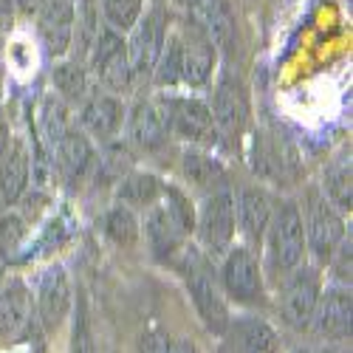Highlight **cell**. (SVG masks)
Listing matches in <instances>:
<instances>
[{"label":"cell","mask_w":353,"mask_h":353,"mask_svg":"<svg viewBox=\"0 0 353 353\" xmlns=\"http://www.w3.org/2000/svg\"><path fill=\"white\" fill-rule=\"evenodd\" d=\"M150 3H164V0H150Z\"/></svg>","instance_id":"42"},{"label":"cell","mask_w":353,"mask_h":353,"mask_svg":"<svg viewBox=\"0 0 353 353\" xmlns=\"http://www.w3.org/2000/svg\"><path fill=\"white\" fill-rule=\"evenodd\" d=\"M71 130V116H68V102H63L57 94H46L37 108V133L46 144V150L51 153L60 139Z\"/></svg>","instance_id":"26"},{"label":"cell","mask_w":353,"mask_h":353,"mask_svg":"<svg viewBox=\"0 0 353 353\" xmlns=\"http://www.w3.org/2000/svg\"><path fill=\"white\" fill-rule=\"evenodd\" d=\"M195 232L207 260L215 263L229 252V246L234 243V232H238V226H234V195L229 190L207 195L201 212H195Z\"/></svg>","instance_id":"4"},{"label":"cell","mask_w":353,"mask_h":353,"mask_svg":"<svg viewBox=\"0 0 353 353\" xmlns=\"http://www.w3.org/2000/svg\"><path fill=\"white\" fill-rule=\"evenodd\" d=\"M322 195H325V201L336 212L350 210V198H353V192H350V159H339L325 170V175H322Z\"/></svg>","instance_id":"29"},{"label":"cell","mask_w":353,"mask_h":353,"mask_svg":"<svg viewBox=\"0 0 353 353\" xmlns=\"http://www.w3.org/2000/svg\"><path fill=\"white\" fill-rule=\"evenodd\" d=\"M74 0H48L40 9L37 34L54 60H63L71 54V37H74Z\"/></svg>","instance_id":"11"},{"label":"cell","mask_w":353,"mask_h":353,"mask_svg":"<svg viewBox=\"0 0 353 353\" xmlns=\"http://www.w3.org/2000/svg\"><path fill=\"white\" fill-rule=\"evenodd\" d=\"M167 34H170V17H167L164 3H153L150 9H144L136 26L125 34V48H128L133 79H147L153 74Z\"/></svg>","instance_id":"3"},{"label":"cell","mask_w":353,"mask_h":353,"mask_svg":"<svg viewBox=\"0 0 353 353\" xmlns=\"http://www.w3.org/2000/svg\"><path fill=\"white\" fill-rule=\"evenodd\" d=\"M28 187V153L23 141H12L9 150L0 156V201L12 207L23 198Z\"/></svg>","instance_id":"22"},{"label":"cell","mask_w":353,"mask_h":353,"mask_svg":"<svg viewBox=\"0 0 353 353\" xmlns=\"http://www.w3.org/2000/svg\"><path fill=\"white\" fill-rule=\"evenodd\" d=\"M212 119H215V128L218 133L223 136H241L246 122H249V99L243 94L241 82H234L229 77H223L212 94Z\"/></svg>","instance_id":"18"},{"label":"cell","mask_w":353,"mask_h":353,"mask_svg":"<svg viewBox=\"0 0 353 353\" xmlns=\"http://www.w3.org/2000/svg\"><path fill=\"white\" fill-rule=\"evenodd\" d=\"M291 353H311V350H305V347H297V350H291Z\"/></svg>","instance_id":"41"},{"label":"cell","mask_w":353,"mask_h":353,"mask_svg":"<svg viewBox=\"0 0 353 353\" xmlns=\"http://www.w3.org/2000/svg\"><path fill=\"white\" fill-rule=\"evenodd\" d=\"M221 288L229 300L241 305H260L266 300V285H263V266L249 246H229L221 257Z\"/></svg>","instance_id":"5"},{"label":"cell","mask_w":353,"mask_h":353,"mask_svg":"<svg viewBox=\"0 0 353 353\" xmlns=\"http://www.w3.org/2000/svg\"><path fill=\"white\" fill-rule=\"evenodd\" d=\"M226 331H229L234 353H277V347H280L277 331L257 316H243L234 322V325L229 322Z\"/></svg>","instance_id":"21"},{"label":"cell","mask_w":353,"mask_h":353,"mask_svg":"<svg viewBox=\"0 0 353 353\" xmlns=\"http://www.w3.org/2000/svg\"><path fill=\"white\" fill-rule=\"evenodd\" d=\"M184 274H187L190 297L195 303L198 316L203 319V325H207L212 334H226L232 316H229L223 288L215 280L212 260H207V254L198 252V249L184 252Z\"/></svg>","instance_id":"2"},{"label":"cell","mask_w":353,"mask_h":353,"mask_svg":"<svg viewBox=\"0 0 353 353\" xmlns=\"http://www.w3.org/2000/svg\"><path fill=\"white\" fill-rule=\"evenodd\" d=\"M54 156V164L60 170V175L68 181V184H79L85 181V175L91 172L94 167V144H91V136H85L82 130H68L60 144L51 150Z\"/></svg>","instance_id":"19"},{"label":"cell","mask_w":353,"mask_h":353,"mask_svg":"<svg viewBox=\"0 0 353 353\" xmlns=\"http://www.w3.org/2000/svg\"><path fill=\"white\" fill-rule=\"evenodd\" d=\"M303 226H305V246L308 252L319 260L328 263L336 246L345 241V223L342 215L325 201L322 192H308V203L303 212Z\"/></svg>","instance_id":"7"},{"label":"cell","mask_w":353,"mask_h":353,"mask_svg":"<svg viewBox=\"0 0 353 353\" xmlns=\"http://www.w3.org/2000/svg\"><path fill=\"white\" fill-rule=\"evenodd\" d=\"M74 37H71V60L82 63L88 60V51H91L97 34H99V26H102V17H99V6L97 0H74Z\"/></svg>","instance_id":"25"},{"label":"cell","mask_w":353,"mask_h":353,"mask_svg":"<svg viewBox=\"0 0 353 353\" xmlns=\"http://www.w3.org/2000/svg\"><path fill=\"white\" fill-rule=\"evenodd\" d=\"M51 85H54V94L63 102H85L88 65L71 60V57H63V60H57L51 68Z\"/></svg>","instance_id":"27"},{"label":"cell","mask_w":353,"mask_h":353,"mask_svg":"<svg viewBox=\"0 0 353 353\" xmlns=\"http://www.w3.org/2000/svg\"><path fill=\"white\" fill-rule=\"evenodd\" d=\"M170 133L190 147H203L218 141V128L212 110L201 99H170Z\"/></svg>","instance_id":"10"},{"label":"cell","mask_w":353,"mask_h":353,"mask_svg":"<svg viewBox=\"0 0 353 353\" xmlns=\"http://www.w3.org/2000/svg\"><path fill=\"white\" fill-rule=\"evenodd\" d=\"M350 308H353V303H350L347 285L322 288L308 328H314V334L325 336V339H339V336L350 334Z\"/></svg>","instance_id":"12"},{"label":"cell","mask_w":353,"mask_h":353,"mask_svg":"<svg viewBox=\"0 0 353 353\" xmlns=\"http://www.w3.org/2000/svg\"><path fill=\"white\" fill-rule=\"evenodd\" d=\"M9 144H12V130H9V122H6L3 110H0V156L9 150Z\"/></svg>","instance_id":"38"},{"label":"cell","mask_w":353,"mask_h":353,"mask_svg":"<svg viewBox=\"0 0 353 353\" xmlns=\"http://www.w3.org/2000/svg\"><path fill=\"white\" fill-rule=\"evenodd\" d=\"M28 311H32V300L20 280L0 288V336H17L28 325Z\"/></svg>","instance_id":"24"},{"label":"cell","mask_w":353,"mask_h":353,"mask_svg":"<svg viewBox=\"0 0 353 353\" xmlns=\"http://www.w3.org/2000/svg\"><path fill=\"white\" fill-rule=\"evenodd\" d=\"M272 212V198L260 187H243L238 192V198H234V226H238V234H243V246L254 249L263 243Z\"/></svg>","instance_id":"13"},{"label":"cell","mask_w":353,"mask_h":353,"mask_svg":"<svg viewBox=\"0 0 353 353\" xmlns=\"http://www.w3.org/2000/svg\"><path fill=\"white\" fill-rule=\"evenodd\" d=\"M172 3H175V6H184V9H190V6L195 3V0H172Z\"/></svg>","instance_id":"40"},{"label":"cell","mask_w":353,"mask_h":353,"mask_svg":"<svg viewBox=\"0 0 353 353\" xmlns=\"http://www.w3.org/2000/svg\"><path fill=\"white\" fill-rule=\"evenodd\" d=\"M170 353H198L190 342H175V345H170Z\"/></svg>","instance_id":"39"},{"label":"cell","mask_w":353,"mask_h":353,"mask_svg":"<svg viewBox=\"0 0 353 353\" xmlns=\"http://www.w3.org/2000/svg\"><path fill=\"white\" fill-rule=\"evenodd\" d=\"M14 14H17L14 0H0V32H9L14 23Z\"/></svg>","instance_id":"36"},{"label":"cell","mask_w":353,"mask_h":353,"mask_svg":"<svg viewBox=\"0 0 353 353\" xmlns=\"http://www.w3.org/2000/svg\"><path fill=\"white\" fill-rule=\"evenodd\" d=\"M105 226V234L116 243V246H133L141 234V226H139V218L133 210H128L125 203H116V207L105 215L102 221Z\"/></svg>","instance_id":"32"},{"label":"cell","mask_w":353,"mask_h":353,"mask_svg":"<svg viewBox=\"0 0 353 353\" xmlns=\"http://www.w3.org/2000/svg\"><path fill=\"white\" fill-rule=\"evenodd\" d=\"M99 17L113 32L128 34L144 12V0H97Z\"/></svg>","instance_id":"31"},{"label":"cell","mask_w":353,"mask_h":353,"mask_svg":"<svg viewBox=\"0 0 353 353\" xmlns=\"http://www.w3.org/2000/svg\"><path fill=\"white\" fill-rule=\"evenodd\" d=\"M71 353H97V345H94V331H91V322H88L85 311H79V314H77V322H74Z\"/></svg>","instance_id":"34"},{"label":"cell","mask_w":353,"mask_h":353,"mask_svg":"<svg viewBox=\"0 0 353 353\" xmlns=\"http://www.w3.org/2000/svg\"><path fill=\"white\" fill-rule=\"evenodd\" d=\"M179 34H181V85L203 88L212 79L218 48L195 20H187L179 28Z\"/></svg>","instance_id":"9"},{"label":"cell","mask_w":353,"mask_h":353,"mask_svg":"<svg viewBox=\"0 0 353 353\" xmlns=\"http://www.w3.org/2000/svg\"><path fill=\"white\" fill-rule=\"evenodd\" d=\"M150 77H153V82L159 88L181 85V34H179V28H170V34L164 40V48L159 54V63H156Z\"/></svg>","instance_id":"30"},{"label":"cell","mask_w":353,"mask_h":353,"mask_svg":"<svg viewBox=\"0 0 353 353\" xmlns=\"http://www.w3.org/2000/svg\"><path fill=\"white\" fill-rule=\"evenodd\" d=\"M170 133V102L141 99L128 116V136L141 150H153Z\"/></svg>","instance_id":"16"},{"label":"cell","mask_w":353,"mask_h":353,"mask_svg":"<svg viewBox=\"0 0 353 353\" xmlns=\"http://www.w3.org/2000/svg\"><path fill=\"white\" fill-rule=\"evenodd\" d=\"M181 170H184V179L203 190V192H218L223 190V181H226V170L223 164L207 153L203 147H187L184 150V159H181Z\"/></svg>","instance_id":"23"},{"label":"cell","mask_w":353,"mask_h":353,"mask_svg":"<svg viewBox=\"0 0 353 353\" xmlns=\"http://www.w3.org/2000/svg\"><path fill=\"white\" fill-rule=\"evenodd\" d=\"M266 260L269 272L274 277H285L297 266L305 263L308 246H305V226H303V210L294 201H283L272 212V221L266 226Z\"/></svg>","instance_id":"1"},{"label":"cell","mask_w":353,"mask_h":353,"mask_svg":"<svg viewBox=\"0 0 353 353\" xmlns=\"http://www.w3.org/2000/svg\"><path fill=\"white\" fill-rule=\"evenodd\" d=\"M325 353H339V350H325Z\"/></svg>","instance_id":"43"},{"label":"cell","mask_w":353,"mask_h":353,"mask_svg":"<svg viewBox=\"0 0 353 353\" xmlns=\"http://www.w3.org/2000/svg\"><path fill=\"white\" fill-rule=\"evenodd\" d=\"M46 3H48V0H14V6H17V12L23 17H37Z\"/></svg>","instance_id":"37"},{"label":"cell","mask_w":353,"mask_h":353,"mask_svg":"<svg viewBox=\"0 0 353 353\" xmlns=\"http://www.w3.org/2000/svg\"><path fill=\"white\" fill-rule=\"evenodd\" d=\"M164 195V184L153 172H130L119 184V203L128 210H150L153 203Z\"/></svg>","instance_id":"28"},{"label":"cell","mask_w":353,"mask_h":353,"mask_svg":"<svg viewBox=\"0 0 353 353\" xmlns=\"http://www.w3.org/2000/svg\"><path fill=\"white\" fill-rule=\"evenodd\" d=\"M170 336L164 331H150L141 339V353H170Z\"/></svg>","instance_id":"35"},{"label":"cell","mask_w":353,"mask_h":353,"mask_svg":"<svg viewBox=\"0 0 353 353\" xmlns=\"http://www.w3.org/2000/svg\"><path fill=\"white\" fill-rule=\"evenodd\" d=\"M322 294V274L314 266H297L291 274L283 277V294H280V314L285 319V325L291 328H308V322L314 316L316 300Z\"/></svg>","instance_id":"8"},{"label":"cell","mask_w":353,"mask_h":353,"mask_svg":"<svg viewBox=\"0 0 353 353\" xmlns=\"http://www.w3.org/2000/svg\"><path fill=\"white\" fill-rule=\"evenodd\" d=\"M192 20L210 34L215 48H229L234 40V12L229 0H195L190 6Z\"/></svg>","instance_id":"20"},{"label":"cell","mask_w":353,"mask_h":353,"mask_svg":"<svg viewBox=\"0 0 353 353\" xmlns=\"http://www.w3.org/2000/svg\"><path fill=\"white\" fill-rule=\"evenodd\" d=\"M74 303V294H71V280L65 274L63 266H48L40 277V288H37V314L40 322L54 331L60 328V322L68 316Z\"/></svg>","instance_id":"15"},{"label":"cell","mask_w":353,"mask_h":353,"mask_svg":"<svg viewBox=\"0 0 353 353\" xmlns=\"http://www.w3.org/2000/svg\"><path fill=\"white\" fill-rule=\"evenodd\" d=\"M125 122V108L122 102L116 99V94L108 91H97V94H88L82 102V113H79V125L85 136H94V139H113L119 133Z\"/></svg>","instance_id":"17"},{"label":"cell","mask_w":353,"mask_h":353,"mask_svg":"<svg viewBox=\"0 0 353 353\" xmlns=\"http://www.w3.org/2000/svg\"><path fill=\"white\" fill-rule=\"evenodd\" d=\"M187 238L190 234L184 232V226L179 221H175V215L170 212L164 198H159L150 210H144V241L159 260L172 257L184 246Z\"/></svg>","instance_id":"14"},{"label":"cell","mask_w":353,"mask_h":353,"mask_svg":"<svg viewBox=\"0 0 353 353\" xmlns=\"http://www.w3.org/2000/svg\"><path fill=\"white\" fill-rule=\"evenodd\" d=\"M23 241H26V223H23V218L14 215V212H6L3 218H0V257H3V260L17 257Z\"/></svg>","instance_id":"33"},{"label":"cell","mask_w":353,"mask_h":353,"mask_svg":"<svg viewBox=\"0 0 353 353\" xmlns=\"http://www.w3.org/2000/svg\"><path fill=\"white\" fill-rule=\"evenodd\" d=\"M85 65L94 68V77L108 94H122L133 85V71L128 60V48H125V34L113 32L110 26H99V34L88 51Z\"/></svg>","instance_id":"6"}]
</instances>
